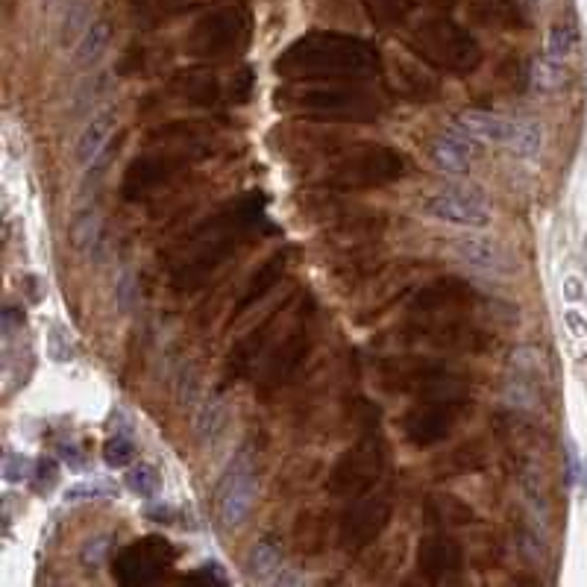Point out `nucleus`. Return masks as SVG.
Masks as SVG:
<instances>
[{
	"mask_svg": "<svg viewBox=\"0 0 587 587\" xmlns=\"http://www.w3.org/2000/svg\"><path fill=\"white\" fill-rule=\"evenodd\" d=\"M268 224V197L262 191H250L235 203H226L221 212L197 226L182 247V256L171 271V285L177 291H197L203 282L224 268L232 256H238L253 232Z\"/></svg>",
	"mask_w": 587,
	"mask_h": 587,
	"instance_id": "1",
	"label": "nucleus"
},
{
	"mask_svg": "<svg viewBox=\"0 0 587 587\" xmlns=\"http://www.w3.org/2000/svg\"><path fill=\"white\" fill-rule=\"evenodd\" d=\"M382 56L362 36L315 30L285 47L273 71L285 80H364L379 74Z\"/></svg>",
	"mask_w": 587,
	"mask_h": 587,
	"instance_id": "2",
	"label": "nucleus"
},
{
	"mask_svg": "<svg viewBox=\"0 0 587 587\" xmlns=\"http://www.w3.org/2000/svg\"><path fill=\"white\" fill-rule=\"evenodd\" d=\"M276 109L315 118V121H347L367 124L385 112L379 91L364 86L362 80H300L273 94Z\"/></svg>",
	"mask_w": 587,
	"mask_h": 587,
	"instance_id": "3",
	"label": "nucleus"
},
{
	"mask_svg": "<svg viewBox=\"0 0 587 587\" xmlns=\"http://www.w3.org/2000/svg\"><path fill=\"white\" fill-rule=\"evenodd\" d=\"M209 147L200 138H188V141H165V147L150 150L136 156L121 180V194L124 200H144L156 191H162L165 185L180 177L185 168H191L194 162L206 159Z\"/></svg>",
	"mask_w": 587,
	"mask_h": 587,
	"instance_id": "4",
	"label": "nucleus"
},
{
	"mask_svg": "<svg viewBox=\"0 0 587 587\" xmlns=\"http://www.w3.org/2000/svg\"><path fill=\"white\" fill-rule=\"evenodd\" d=\"M408 47L414 56L429 62L438 71L450 74H473L482 65V47L473 33L452 18H429L411 36Z\"/></svg>",
	"mask_w": 587,
	"mask_h": 587,
	"instance_id": "5",
	"label": "nucleus"
},
{
	"mask_svg": "<svg viewBox=\"0 0 587 587\" xmlns=\"http://www.w3.org/2000/svg\"><path fill=\"white\" fill-rule=\"evenodd\" d=\"M253 18L244 3H229L194 21L185 36V53L197 59H226L250 45Z\"/></svg>",
	"mask_w": 587,
	"mask_h": 587,
	"instance_id": "6",
	"label": "nucleus"
},
{
	"mask_svg": "<svg viewBox=\"0 0 587 587\" xmlns=\"http://www.w3.org/2000/svg\"><path fill=\"white\" fill-rule=\"evenodd\" d=\"M406 174L408 159L397 147L364 144L332 165V171L326 174V185L335 191H364V188L391 185V182L403 180Z\"/></svg>",
	"mask_w": 587,
	"mask_h": 587,
	"instance_id": "7",
	"label": "nucleus"
},
{
	"mask_svg": "<svg viewBox=\"0 0 587 587\" xmlns=\"http://www.w3.org/2000/svg\"><path fill=\"white\" fill-rule=\"evenodd\" d=\"M385 458H388V450H385L382 435L376 429L367 432L350 450L338 455V461L332 464L326 476V491L332 497H362L370 488L379 485L385 473Z\"/></svg>",
	"mask_w": 587,
	"mask_h": 587,
	"instance_id": "8",
	"label": "nucleus"
},
{
	"mask_svg": "<svg viewBox=\"0 0 587 587\" xmlns=\"http://www.w3.org/2000/svg\"><path fill=\"white\" fill-rule=\"evenodd\" d=\"M382 385L397 394L411 397H438V394H458L464 391V376L444 359H385L379 367Z\"/></svg>",
	"mask_w": 587,
	"mask_h": 587,
	"instance_id": "9",
	"label": "nucleus"
},
{
	"mask_svg": "<svg viewBox=\"0 0 587 587\" xmlns=\"http://www.w3.org/2000/svg\"><path fill=\"white\" fill-rule=\"evenodd\" d=\"M467 414H470V397H464V391L420 397V403H414L403 414V435L411 447L426 450L444 444Z\"/></svg>",
	"mask_w": 587,
	"mask_h": 587,
	"instance_id": "10",
	"label": "nucleus"
},
{
	"mask_svg": "<svg viewBox=\"0 0 587 587\" xmlns=\"http://www.w3.org/2000/svg\"><path fill=\"white\" fill-rule=\"evenodd\" d=\"M177 558L180 552L174 543L165 541L162 535H147L118 549V555L112 558V576L118 585L127 587L156 585L177 564Z\"/></svg>",
	"mask_w": 587,
	"mask_h": 587,
	"instance_id": "11",
	"label": "nucleus"
},
{
	"mask_svg": "<svg viewBox=\"0 0 587 587\" xmlns=\"http://www.w3.org/2000/svg\"><path fill=\"white\" fill-rule=\"evenodd\" d=\"M394 517V491L385 488H370L362 497H353L350 508L341 517V546L350 552H362L370 543L379 541V535L388 529Z\"/></svg>",
	"mask_w": 587,
	"mask_h": 587,
	"instance_id": "12",
	"label": "nucleus"
},
{
	"mask_svg": "<svg viewBox=\"0 0 587 587\" xmlns=\"http://www.w3.org/2000/svg\"><path fill=\"white\" fill-rule=\"evenodd\" d=\"M312 312H300V317L294 320V326L273 344L268 350V356L262 359V373H259V382H262V391L273 394L279 391L297 370L300 364L306 362L309 350H312Z\"/></svg>",
	"mask_w": 587,
	"mask_h": 587,
	"instance_id": "13",
	"label": "nucleus"
},
{
	"mask_svg": "<svg viewBox=\"0 0 587 587\" xmlns=\"http://www.w3.org/2000/svg\"><path fill=\"white\" fill-rule=\"evenodd\" d=\"M256 502V464L247 450H238L226 464V473L218 482L215 505L224 526H241Z\"/></svg>",
	"mask_w": 587,
	"mask_h": 587,
	"instance_id": "14",
	"label": "nucleus"
},
{
	"mask_svg": "<svg viewBox=\"0 0 587 587\" xmlns=\"http://www.w3.org/2000/svg\"><path fill=\"white\" fill-rule=\"evenodd\" d=\"M423 215H429L432 221H441V224L461 226V229H485L491 224V209H488L485 197L467 185L435 188L423 200Z\"/></svg>",
	"mask_w": 587,
	"mask_h": 587,
	"instance_id": "15",
	"label": "nucleus"
},
{
	"mask_svg": "<svg viewBox=\"0 0 587 587\" xmlns=\"http://www.w3.org/2000/svg\"><path fill=\"white\" fill-rule=\"evenodd\" d=\"M408 341H426L432 347L441 350H470L479 353L491 344L488 332H482L479 326L461 320V317H435V320H417L414 326L406 329Z\"/></svg>",
	"mask_w": 587,
	"mask_h": 587,
	"instance_id": "16",
	"label": "nucleus"
},
{
	"mask_svg": "<svg viewBox=\"0 0 587 587\" xmlns=\"http://www.w3.org/2000/svg\"><path fill=\"white\" fill-rule=\"evenodd\" d=\"M461 570H464V549L444 529L435 535H426L417 543V573L426 582L450 585V582H458Z\"/></svg>",
	"mask_w": 587,
	"mask_h": 587,
	"instance_id": "17",
	"label": "nucleus"
},
{
	"mask_svg": "<svg viewBox=\"0 0 587 587\" xmlns=\"http://www.w3.org/2000/svg\"><path fill=\"white\" fill-rule=\"evenodd\" d=\"M473 303H476L473 285H467L464 279L447 276V279H435L426 288H420L411 300V312L420 317L450 315L458 309H470Z\"/></svg>",
	"mask_w": 587,
	"mask_h": 587,
	"instance_id": "18",
	"label": "nucleus"
},
{
	"mask_svg": "<svg viewBox=\"0 0 587 587\" xmlns=\"http://www.w3.org/2000/svg\"><path fill=\"white\" fill-rule=\"evenodd\" d=\"M279 320H282V309H276L273 315L265 317L250 335H244L232 347V353L226 359V382H235V379L247 376L256 364H262V359L273 347V335L279 332Z\"/></svg>",
	"mask_w": 587,
	"mask_h": 587,
	"instance_id": "19",
	"label": "nucleus"
},
{
	"mask_svg": "<svg viewBox=\"0 0 587 587\" xmlns=\"http://www.w3.org/2000/svg\"><path fill=\"white\" fill-rule=\"evenodd\" d=\"M291 259H294V247H282V250H276L273 256H268L262 262V268L247 279L241 297L235 300V312L229 317V323H235L238 317L247 315L250 309H256L271 294L273 288L282 282V276L288 273V268H291Z\"/></svg>",
	"mask_w": 587,
	"mask_h": 587,
	"instance_id": "20",
	"label": "nucleus"
},
{
	"mask_svg": "<svg viewBox=\"0 0 587 587\" xmlns=\"http://www.w3.org/2000/svg\"><path fill=\"white\" fill-rule=\"evenodd\" d=\"M452 250L473 271L491 273V276H508V273L514 271V262H511L508 250L499 244L497 238H491V235H464V238H455Z\"/></svg>",
	"mask_w": 587,
	"mask_h": 587,
	"instance_id": "21",
	"label": "nucleus"
},
{
	"mask_svg": "<svg viewBox=\"0 0 587 587\" xmlns=\"http://www.w3.org/2000/svg\"><path fill=\"white\" fill-rule=\"evenodd\" d=\"M473 141H476V138L467 136V133L455 124L447 133L432 138L429 156H432V162H435L441 171L461 177V174H467L470 165H473Z\"/></svg>",
	"mask_w": 587,
	"mask_h": 587,
	"instance_id": "22",
	"label": "nucleus"
},
{
	"mask_svg": "<svg viewBox=\"0 0 587 587\" xmlns=\"http://www.w3.org/2000/svg\"><path fill=\"white\" fill-rule=\"evenodd\" d=\"M470 21L482 24V27H497V30H526L529 27V15L520 0H473Z\"/></svg>",
	"mask_w": 587,
	"mask_h": 587,
	"instance_id": "23",
	"label": "nucleus"
},
{
	"mask_svg": "<svg viewBox=\"0 0 587 587\" xmlns=\"http://www.w3.org/2000/svg\"><path fill=\"white\" fill-rule=\"evenodd\" d=\"M115 124H118V112L115 109H100L97 115H91V121L86 124V130L80 133V141H77V162L80 165H91L106 150Z\"/></svg>",
	"mask_w": 587,
	"mask_h": 587,
	"instance_id": "24",
	"label": "nucleus"
},
{
	"mask_svg": "<svg viewBox=\"0 0 587 587\" xmlns=\"http://www.w3.org/2000/svg\"><path fill=\"white\" fill-rule=\"evenodd\" d=\"M171 89L180 94L185 103H194V106H212L221 100V83L212 71H182L174 77Z\"/></svg>",
	"mask_w": 587,
	"mask_h": 587,
	"instance_id": "25",
	"label": "nucleus"
},
{
	"mask_svg": "<svg viewBox=\"0 0 587 587\" xmlns=\"http://www.w3.org/2000/svg\"><path fill=\"white\" fill-rule=\"evenodd\" d=\"M455 124L473 136L476 141H494V144H505L508 138V127H511V118H502L494 112H482V109H470V112H461L455 118Z\"/></svg>",
	"mask_w": 587,
	"mask_h": 587,
	"instance_id": "26",
	"label": "nucleus"
},
{
	"mask_svg": "<svg viewBox=\"0 0 587 587\" xmlns=\"http://www.w3.org/2000/svg\"><path fill=\"white\" fill-rule=\"evenodd\" d=\"M394 89L400 94H406L408 100H435L438 97V80L426 71H420L417 65H406V62H397L394 65Z\"/></svg>",
	"mask_w": 587,
	"mask_h": 587,
	"instance_id": "27",
	"label": "nucleus"
},
{
	"mask_svg": "<svg viewBox=\"0 0 587 587\" xmlns=\"http://www.w3.org/2000/svg\"><path fill=\"white\" fill-rule=\"evenodd\" d=\"M505 147L520 156V159H535L543 147V130L538 121L532 118H517L511 121L508 127V138H505Z\"/></svg>",
	"mask_w": 587,
	"mask_h": 587,
	"instance_id": "28",
	"label": "nucleus"
},
{
	"mask_svg": "<svg viewBox=\"0 0 587 587\" xmlns=\"http://www.w3.org/2000/svg\"><path fill=\"white\" fill-rule=\"evenodd\" d=\"M426 520L432 526H441V529H447V526H467L473 520V511L461 499L452 497V494H438V497H432L426 502Z\"/></svg>",
	"mask_w": 587,
	"mask_h": 587,
	"instance_id": "29",
	"label": "nucleus"
},
{
	"mask_svg": "<svg viewBox=\"0 0 587 587\" xmlns=\"http://www.w3.org/2000/svg\"><path fill=\"white\" fill-rule=\"evenodd\" d=\"M109 36H112V30H109L106 21H91L89 30H86L83 39L77 42L74 65H77V68H91V65L103 56V50L109 47Z\"/></svg>",
	"mask_w": 587,
	"mask_h": 587,
	"instance_id": "30",
	"label": "nucleus"
},
{
	"mask_svg": "<svg viewBox=\"0 0 587 587\" xmlns=\"http://www.w3.org/2000/svg\"><path fill=\"white\" fill-rule=\"evenodd\" d=\"M226 420H229V414H226L224 403L221 400H206L197 411V417H194V432L203 444H215L224 435Z\"/></svg>",
	"mask_w": 587,
	"mask_h": 587,
	"instance_id": "31",
	"label": "nucleus"
},
{
	"mask_svg": "<svg viewBox=\"0 0 587 587\" xmlns=\"http://www.w3.org/2000/svg\"><path fill=\"white\" fill-rule=\"evenodd\" d=\"M282 570V543L273 535H265L250 552V576L253 579H271Z\"/></svg>",
	"mask_w": 587,
	"mask_h": 587,
	"instance_id": "32",
	"label": "nucleus"
},
{
	"mask_svg": "<svg viewBox=\"0 0 587 587\" xmlns=\"http://www.w3.org/2000/svg\"><path fill=\"white\" fill-rule=\"evenodd\" d=\"M71 238L80 250H89L91 256H97V247L103 244V221L97 212H86L83 218H77L71 226Z\"/></svg>",
	"mask_w": 587,
	"mask_h": 587,
	"instance_id": "33",
	"label": "nucleus"
},
{
	"mask_svg": "<svg viewBox=\"0 0 587 587\" xmlns=\"http://www.w3.org/2000/svg\"><path fill=\"white\" fill-rule=\"evenodd\" d=\"M127 488L144 499H153L162 491V476L153 464H133L127 473Z\"/></svg>",
	"mask_w": 587,
	"mask_h": 587,
	"instance_id": "34",
	"label": "nucleus"
},
{
	"mask_svg": "<svg viewBox=\"0 0 587 587\" xmlns=\"http://www.w3.org/2000/svg\"><path fill=\"white\" fill-rule=\"evenodd\" d=\"M89 24V3L86 0H71L68 12H65V21H62V45H71V42L83 39Z\"/></svg>",
	"mask_w": 587,
	"mask_h": 587,
	"instance_id": "35",
	"label": "nucleus"
},
{
	"mask_svg": "<svg viewBox=\"0 0 587 587\" xmlns=\"http://www.w3.org/2000/svg\"><path fill=\"white\" fill-rule=\"evenodd\" d=\"M576 45H579L576 27H573V24H555V27L549 30V36H546V56L564 62V59L576 50Z\"/></svg>",
	"mask_w": 587,
	"mask_h": 587,
	"instance_id": "36",
	"label": "nucleus"
},
{
	"mask_svg": "<svg viewBox=\"0 0 587 587\" xmlns=\"http://www.w3.org/2000/svg\"><path fill=\"white\" fill-rule=\"evenodd\" d=\"M532 80L546 91L561 89L567 83V71H564V62L561 59H552V56H541L532 68Z\"/></svg>",
	"mask_w": 587,
	"mask_h": 587,
	"instance_id": "37",
	"label": "nucleus"
},
{
	"mask_svg": "<svg viewBox=\"0 0 587 587\" xmlns=\"http://www.w3.org/2000/svg\"><path fill=\"white\" fill-rule=\"evenodd\" d=\"M103 461H106V467H112V470L130 467V464L136 461V444H133V438H127V435L109 438V441L103 444Z\"/></svg>",
	"mask_w": 587,
	"mask_h": 587,
	"instance_id": "38",
	"label": "nucleus"
},
{
	"mask_svg": "<svg viewBox=\"0 0 587 587\" xmlns=\"http://www.w3.org/2000/svg\"><path fill=\"white\" fill-rule=\"evenodd\" d=\"M33 461L21 452H3V479L6 482H27L33 479Z\"/></svg>",
	"mask_w": 587,
	"mask_h": 587,
	"instance_id": "39",
	"label": "nucleus"
},
{
	"mask_svg": "<svg viewBox=\"0 0 587 587\" xmlns=\"http://www.w3.org/2000/svg\"><path fill=\"white\" fill-rule=\"evenodd\" d=\"M370 3V12L382 21H403L408 12L414 9V0H367Z\"/></svg>",
	"mask_w": 587,
	"mask_h": 587,
	"instance_id": "40",
	"label": "nucleus"
},
{
	"mask_svg": "<svg viewBox=\"0 0 587 587\" xmlns=\"http://www.w3.org/2000/svg\"><path fill=\"white\" fill-rule=\"evenodd\" d=\"M30 482H33V491H36V494H50V491L56 488V482H59V464H56L53 458H42V461L36 464Z\"/></svg>",
	"mask_w": 587,
	"mask_h": 587,
	"instance_id": "41",
	"label": "nucleus"
},
{
	"mask_svg": "<svg viewBox=\"0 0 587 587\" xmlns=\"http://www.w3.org/2000/svg\"><path fill=\"white\" fill-rule=\"evenodd\" d=\"M253 83H256V74H253V68H238L235 74H232V80H229V100L232 103H247L250 97H253Z\"/></svg>",
	"mask_w": 587,
	"mask_h": 587,
	"instance_id": "42",
	"label": "nucleus"
},
{
	"mask_svg": "<svg viewBox=\"0 0 587 587\" xmlns=\"http://www.w3.org/2000/svg\"><path fill=\"white\" fill-rule=\"evenodd\" d=\"M136 300V276H133V271H124L121 273V279H118V285H115V303H118V309L127 315V312H133Z\"/></svg>",
	"mask_w": 587,
	"mask_h": 587,
	"instance_id": "43",
	"label": "nucleus"
},
{
	"mask_svg": "<svg viewBox=\"0 0 587 587\" xmlns=\"http://www.w3.org/2000/svg\"><path fill=\"white\" fill-rule=\"evenodd\" d=\"M185 582H191V585H226V573L224 567L218 564V561H209V564H203V567H197L194 573H188L185 576Z\"/></svg>",
	"mask_w": 587,
	"mask_h": 587,
	"instance_id": "44",
	"label": "nucleus"
},
{
	"mask_svg": "<svg viewBox=\"0 0 587 587\" xmlns=\"http://www.w3.org/2000/svg\"><path fill=\"white\" fill-rule=\"evenodd\" d=\"M97 497H118V491L103 485V482H86V485H74L71 491H65V502H80V499Z\"/></svg>",
	"mask_w": 587,
	"mask_h": 587,
	"instance_id": "45",
	"label": "nucleus"
},
{
	"mask_svg": "<svg viewBox=\"0 0 587 587\" xmlns=\"http://www.w3.org/2000/svg\"><path fill=\"white\" fill-rule=\"evenodd\" d=\"M59 338H62V329H53L50 332V356L56 359V362H68V359H74L71 356V344L65 341V344H59Z\"/></svg>",
	"mask_w": 587,
	"mask_h": 587,
	"instance_id": "46",
	"label": "nucleus"
},
{
	"mask_svg": "<svg viewBox=\"0 0 587 587\" xmlns=\"http://www.w3.org/2000/svg\"><path fill=\"white\" fill-rule=\"evenodd\" d=\"M24 326V312L18 309V306H6L3 309V335L9 338L15 329H21Z\"/></svg>",
	"mask_w": 587,
	"mask_h": 587,
	"instance_id": "47",
	"label": "nucleus"
},
{
	"mask_svg": "<svg viewBox=\"0 0 587 587\" xmlns=\"http://www.w3.org/2000/svg\"><path fill=\"white\" fill-rule=\"evenodd\" d=\"M103 552H106V538H97V541H89V546L83 549V561H86V564H91V567H94V564L100 561V555H103Z\"/></svg>",
	"mask_w": 587,
	"mask_h": 587,
	"instance_id": "48",
	"label": "nucleus"
},
{
	"mask_svg": "<svg viewBox=\"0 0 587 587\" xmlns=\"http://www.w3.org/2000/svg\"><path fill=\"white\" fill-rule=\"evenodd\" d=\"M59 455L68 461V467H71V470H83V458H80L77 447H62V450H59Z\"/></svg>",
	"mask_w": 587,
	"mask_h": 587,
	"instance_id": "49",
	"label": "nucleus"
},
{
	"mask_svg": "<svg viewBox=\"0 0 587 587\" xmlns=\"http://www.w3.org/2000/svg\"><path fill=\"white\" fill-rule=\"evenodd\" d=\"M579 479H582V488L587 491V458H585V464H582V473H579Z\"/></svg>",
	"mask_w": 587,
	"mask_h": 587,
	"instance_id": "50",
	"label": "nucleus"
},
{
	"mask_svg": "<svg viewBox=\"0 0 587 587\" xmlns=\"http://www.w3.org/2000/svg\"><path fill=\"white\" fill-rule=\"evenodd\" d=\"M432 3H438V6H450L452 0H432Z\"/></svg>",
	"mask_w": 587,
	"mask_h": 587,
	"instance_id": "51",
	"label": "nucleus"
}]
</instances>
